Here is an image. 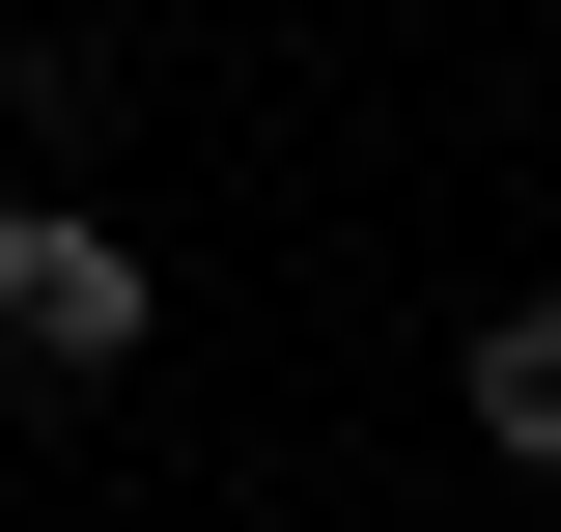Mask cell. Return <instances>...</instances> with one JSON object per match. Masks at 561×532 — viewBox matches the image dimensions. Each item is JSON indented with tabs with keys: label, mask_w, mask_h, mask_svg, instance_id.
Wrapping results in <instances>:
<instances>
[{
	"label": "cell",
	"mask_w": 561,
	"mask_h": 532,
	"mask_svg": "<svg viewBox=\"0 0 561 532\" xmlns=\"http://www.w3.org/2000/svg\"><path fill=\"white\" fill-rule=\"evenodd\" d=\"M140 336H169V253H140L113 197H28V169H0V365H28V393H113Z\"/></svg>",
	"instance_id": "cell-1"
},
{
	"label": "cell",
	"mask_w": 561,
	"mask_h": 532,
	"mask_svg": "<svg viewBox=\"0 0 561 532\" xmlns=\"http://www.w3.org/2000/svg\"><path fill=\"white\" fill-rule=\"evenodd\" d=\"M449 420H478L505 476H561V280H505V309L449 336Z\"/></svg>",
	"instance_id": "cell-2"
}]
</instances>
